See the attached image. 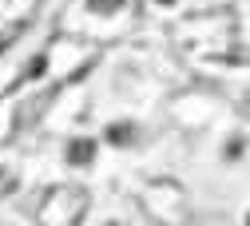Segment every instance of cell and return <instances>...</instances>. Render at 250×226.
<instances>
[{"mask_svg":"<svg viewBox=\"0 0 250 226\" xmlns=\"http://www.w3.org/2000/svg\"><path fill=\"white\" fill-rule=\"evenodd\" d=\"M143 206H147L151 218H159V222H183L187 214H191L183 186L171 183V179H151L143 186Z\"/></svg>","mask_w":250,"mask_h":226,"instance_id":"cell-1","label":"cell"},{"mask_svg":"<svg viewBox=\"0 0 250 226\" xmlns=\"http://www.w3.org/2000/svg\"><path fill=\"white\" fill-rule=\"evenodd\" d=\"M83 214V190L60 186L40 203V222H76Z\"/></svg>","mask_w":250,"mask_h":226,"instance_id":"cell-2","label":"cell"},{"mask_svg":"<svg viewBox=\"0 0 250 226\" xmlns=\"http://www.w3.org/2000/svg\"><path fill=\"white\" fill-rule=\"evenodd\" d=\"M91 8H96V12H115L119 0H91Z\"/></svg>","mask_w":250,"mask_h":226,"instance_id":"cell-3","label":"cell"},{"mask_svg":"<svg viewBox=\"0 0 250 226\" xmlns=\"http://www.w3.org/2000/svg\"><path fill=\"white\" fill-rule=\"evenodd\" d=\"M72 159H91V143H80V147H72Z\"/></svg>","mask_w":250,"mask_h":226,"instance_id":"cell-4","label":"cell"}]
</instances>
